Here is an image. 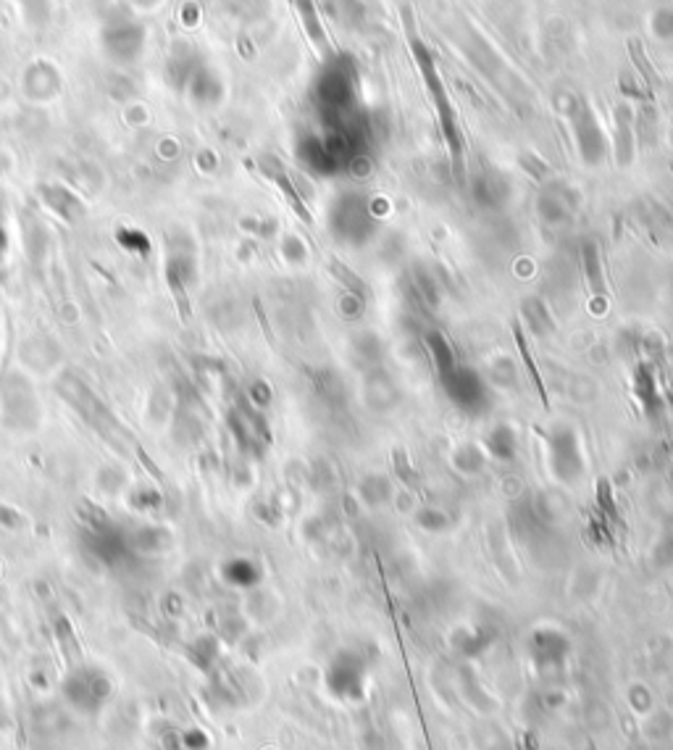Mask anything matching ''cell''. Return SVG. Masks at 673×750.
Returning a JSON list of instances; mask_svg holds the SVG:
<instances>
[{
    "mask_svg": "<svg viewBox=\"0 0 673 750\" xmlns=\"http://www.w3.org/2000/svg\"><path fill=\"white\" fill-rule=\"evenodd\" d=\"M411 48L415 61H418V66H421V75L426 79V87H429V93H432V98H434V106H437L440 121H442L445 140H448L452 155L460 158V132H458V124H455V111H452V106L448 103V95H445V87H442L440 75H437V69H434V61H432V56L426 53V48L418 42L415 35H411Z\"/></svg>",
    "mask_w": 673,
    "mask_h": 750,
    "instance_id": "1",
    "label": "cell"
},
{
    "mask_svg": "<svg viewBox=\"0 0 673 750\" xmlns=\"http://www.w3.org/2000/svg\"><path fill=\"white\" fill-rule=\"evenodd\" d=\"M66 401H69L76 411L82 413L98 432H103L106 437H111L113 432L118 429V424H116L111 411L90 393L87 384H82V382H76V379H66Z\"/></svg>",
    "mask_w": 673,
    "mask_h": 750,
    "instance_id": "2",
    "label": "cell"
},
{
    "mask_svg": "<svg viewBox=\"0 0 673 750\" xmlns=\"http://www.w3.org/2000/svg\"><path fill=\"white\" fill-rule=\"evenodd\" d=\"M295 5H298V13L300 19H302V27H305V32H308V38L313 40L319 48H324V45H327V35H324V30H321V22H319V13H316L313 0H295Z\"/></svg>",
    "mask_w": 673,
    "mask_h": 750,
    "instance_id": "3",
    "label": "cell"
},
{
    "mask_svg": "<svg viewBox=\"0 0 673 750\" xmlns=\"http://www.w3.org/2000/svg\"><path fill=\"white\" fill-rule=\"evenodd\" d=\"M3 248H5V234H3V229H0V256H3Z\"/></svg>",
    "mask_w": 673,
    "mask_h": 750,
    "instance_id": "4",
    "label": "cell"
}]
</instances>
